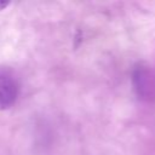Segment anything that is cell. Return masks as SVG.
<instances>
[{
  "instance_id": "obj_1",
  "label": "cell",
  "mask_w": 155,
  "mask_h": 155,
  "mask_svg": "<svg viewBox=\"0 0 155 155\" xmlns=\"http://www.w3.org/2000/svg\"><path fill=\"white\" fill-rule=\"evenodd\" d=\"M18 81L10 67L0 65V110L10 109L18 96Z\"/></svg>"
}]
</instances>
